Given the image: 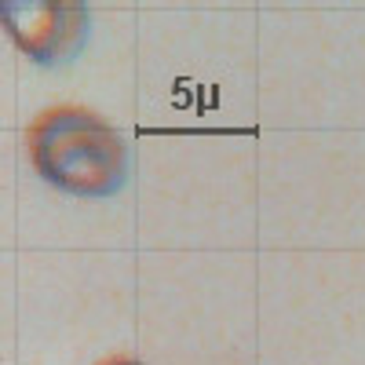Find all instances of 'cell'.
<instances>
[{"mask_svg": "<svg viewBox=\"0 0 365 365\" xmlns=\"http://www.w3.org/2000/svg\"><path fill=\"white\" fill-rule=\"evenodd\" d=\"M29 158L51 187L77 197H110L128 175L125 139L81 106L44 110L29 125Z\"/></svg>", "mask_w": 365, "mask_h": 365, "instance_id": "6da1fadb", "label": "cell"}, {"mask_svg": "<svg viewBox=\"0 0 365 365\" xmlns=\"http://www.w3.org/2000/svg\"><path fill=\"white\" fill-rule=\"evenodd\" d=\"M0 22L19 51L41 66L70 63L88 37V8L77 0H4Z\"/></svg>", "mask_w": 365, "mask_h": 365, "instance_id": "7a4b0ae2", "label": "cell"}, {"mask_svg": "<svg viewBox=\"0 0 365 365\" xmlns=\"http://www.w3.org/2000/svg\"><path fill=\"white\" fill-rule=\"evenodd\" d=\"M106 365H139V361H106Z\"/></svg>", "mask_w": 365, "mask_h": 365, "instance_id": "3957f363", "label": "cell"}]
</instances>
